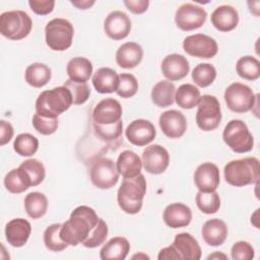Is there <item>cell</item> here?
Wrapping results in <instances>:
<instances>
[{"label": "cell", "mask_w": 260, "mask_h": 260, "mask_svg": "<svg viewBox=\"0 0 260 260\" xmlns=\"http://www.w3.org/2000/svg\"><path fill=\"white\" fill-rule=\"evenodd\" d=\"M220 182L219 170L212 162H203L199 165L194 173V184L201 192L215 191Z\"/></svg>", "instance_id": "cell-17"}, {"label": "cell", "mask_w": 260, "mask_h": 260, "mask_svg": "<svg viewBox=\"0 0 260 260\" xmlns=\"http://www.w3.org/2000/svg\"><path fill=\"white\" fill-rule=\"evenodd\" d=\"M212 25L219 31H231L239 23L238 10L231 5H220L211 13L210 17Z\"/></svg>", "instance_id": "cell-24"}, {"label": "cell", "mask_w": 260, "mask_h": 260, "mask_svg": "<svg viewBox=\"0 0 260 260\" xmlns=\"http://www.w3.org/2000/svg\"><path fill=\"white\" fill-rule=\"evenodd\" d=\"M116 167L123 178H134L141 174L142 160L137 153L126 149L119 154Z\"/></svg>", "instance_id": "cell-28"}, {"label": "cell", "mask_w": 260, "mask_h": 260, "mask_svg": "<svg viewBox=\"0 0 260 260\" xmlns=\"http://www.w3.org/2000/svg\"><path fill=\"white\" fill-rule=\"evenodd\" d=\"M155 128L151 122L144 119L132 121L125 130L128 141L136 146H145L155 138Z\"/></svg>", "instance_id": "cell-15"}, {"label": "cell", "mask_w": 260, "mask_h": 260, "mask_svg": "<svg viewBox=\"0 0 260 260\" xmlns=\"http://www.w3.org/2000/svg\"><path fill=\"white\" fill-rule=\"evenodd\" d=\"M229 234L225 222L219 218H211L204 222L201 235L204 242L212 247L220 246L226 240Z\"/></svg>", "instance_id": "cell-26"}, {"label": "cell", "mask_w": 260, "mask_h": 260, "mask_svg": "<svg viewBox=\"0 0 260 260\" xmlns=\"http://www.w3.org/2000/svg\"><path fill=\"white\" fill-rule=\"evenodd\" d=\"M95 2L94 1H88V0H78V1H71V4L74 5L76 8L78 9H88L89 7H91Z\"/></svg>", "instance_id": "cell-51"}, {"label": "cell", "mask_w": 260, "mask_h": 260, "mask_svg": "<svg viewBox=\"0 0 260 260\" xmlns=\"http://www.w3.org/2000/svg\"><path fill=\"white\" fill-rule=\"evenodd\" d=\"M92 84L95 90L100 93L114 92L119 85V75L112 68H99L92 76Z\"/></svg>", "instance_id": "cell-29"}, {"label": "cell", "mask_w": 260, "mask_h": 260, "mask_svg": "<svg viewBox=\"0 0 260 260\" xmlns=\"http://www.w3.org/2000/svg\"><path fill=\"white\" fill-rule=\"evenodd\" d=\"M39 148V140L29 133H21L13 141L14 151L21 156H31Z\"/></svg>", "instance_id": "cell-37"}, {"label": "cell", "mask_w": 260, "mask_h": 260, "mask_svg": "<svg viewBox=\"0 0 260 260\" xmlns=\"http://www.w3.org/2000/svg\"><path fill=\"white\" fill-rule=\"evenodd\" d=\"M73 36V24L65 18H53L45 27L46 44L53 51L61 52L69 49L72 45Z\"/></svg>", "instance_id": "cell-6"}, {"label": "cell", "mask_w": 260, "mask_h": 260, "mask_svg": "<svg viewBox=\"0 0 260 260\" xmlns=\"http://www.w3.org/2000/svg\"><path fill=\"white\" fill-rule=\"evenodd\" d=\"M165 223L172 229L187 226L192 220V211L184 203L176 202L168 205L162 213Z\"/></svg>", "instance_id": "cell-23"}, {"label": "cell", "mask_w": 260, "mask_h": 260, "mask_svg": "<svg viewBox=\"0 0 260 260\" xmlns=\"http://www.w3.org/2000/svg\"><path fill=\"white\" fill-rule=\"evenodd\" d=\"M63 85L70 90L73 105H82L88 100L90 94V88L86 82L80 83L68 79L64 82Z\"/></svg>", "instance_id": "cell-42"}, {"label": "cell", "mask_w": 260, "mask_h": 260, "mask_svg": "<svg viewBox=\"0 0 260 260\" xmlns=\"http://www.w3.org/2000/svg\"><path fill=\"white\" fill-rule=\"evenodd\" d=\"M223 175L225 182L235 187L256 184L260 178L259 160L254 156L231 160L224 166Z\"/></svg>", "instance_id": "cell-3"}, {"label": "cell", "mask_w": 260, "mask_h": 260, "mask_svg": "<svg viewBox=\"0 0 260 260\" xmlns=\"http://www.w3.org/2000/svg\"><path fill=\"white\" fill-rule=\"evenodd\" d=\"M231 256L234 260H251L255 256V251L250 243L238 241L232 246Z\"/></svg>", "instance_id": "cell-46"}, {"label": "cell", "mask_w": 260, "mask_h": 260, "mask_svg": "<svg viewBox=\"0 0 260 260\" xmlns=\"http://www.w3.org/2000/svg\"><path fill=\"white\" fill-rule=\"evenodd\" d=\"M132 259H149V257L143 253H139V254H135L132 256Z\"/></svg>", "instance_id": "cell-53"}, {"label": "cell", "mask_w": 260, "mask_h": 260, "mask_svg": "<svg viewBox=\"0 0 260 260\" xmlns=\"http://www.w3.org/2000/svg\"><path fill=\"white\" fill-rule=\"evenodd\" d=\"M146 193V181L142 174L134 178H124L117 192L120 208L128 214H136L142 208Z\"/></svg>", "instance_id": "cell-2"}, {"label": "cell", "mask_w": 260, "mask_h": 260, "mask_svg": "<svg viewBox=\"0 0 260 260\" xmlns=\"http://www.w3.org/2000/svg\"><path fill=\"white\" fill-rule=\"evenodd\" d=\"M197 207L206 214L215 213L220 207V198L216 191L201 192L198 191L195 197Z\"/></svg>", "instance_id": "cell-39"}, {"label": "cell", "mask_w": 260, "mask_h": 260, "mask_svg": "<svg viewBox=\"0 0 260 260\" xmlns=\"http://www.w3.org/2000/svg\"><path fill=\"white\" fill-rule=\"evenodd\" d=\"M14 134V130L12 125L5 121V120H1L0 122V145L3 146L6 143H8L11 138L13 137Z\"/></svg>", "instance_id": "cell-49"}, {"label": "cell", "mask_w": 260, "mask_h": 260, "mask_svg": "<svg viewBox=\"0 0 260 260\" xmlns=\"http://www.w3.org/2000/svg\"><path fill=\"white\" fill-rule=\"evenodd\" d=\"M51 76V68L48 65L40 62L28 65L24 73L25 81L34 87H43L50 81Z\"/></svg>", "instance_id": "cell-33"}, {"label": "cell", "mask_w": 260, "mask_h": 260, "mask_svg": "<svg viewBox=\"0 0 260 260\" xmlns=\"http://www.w3.org/2000/svg\"><path fill=\"white\" fill-rule=\"evenodd\" d=\"M130 251V244L124 237H114L101 249L102 260H124Z\"/></svg>", "instance_id": "cell-30"}, {"label": "cell", "mask_w": 260, "mask_h": 260, "mask_svg": "<svg viewBox=\"0 0 260 260\" xmlns=\"http://www.w3.org/2000/svg\"><path fill=\"white\" fill-rule=\"evenodd\" d=\"M143 58L142 47L135 42H127L119 47L116 52V62L121 68L131 69L136 67Z\"/></svg>", "instance_id": "cell-25"}, {"label": "cell", "mask_w": 260, "mask_h": 260, "mask_svg": "<svg viewBox=\"0 0 260 260\" xmlns=\"http://www.w3.org/2000/svg\"><path fill=\"white\" fill-rule=\"evenodd\" d=\"M62 223H53L49 225L43 235L44 244L46 248L53 252H60L67 248V244L60 237V230Z\"/></svg>", "instance_id": "cell-38"}, {"label": "cell", "mask_w": 260, "mask_h": 260, "mask_svg": "<svg viewBox=\"0 0 260 260\" xmlns=\"http://www.w3.org/2000/svg\"><path fill=\"white\" fill-rule=\"evenodd\" d=\"M72 95L64 85L41 92L36 101V113L47 118H58L71 105Z\"/></svg>", "instance_id": "cell-4"}, {"label": "cell", "mask_w": 260, "mask_h": 260, "mask_svg": "<svg viewBox=\"0 0 260 260\" xmlns=\"http://www.w3.org/2000/svg\"><path fill=\"white\" fill-rule=\"evenodd\" d=\"M158 124L162 133L169 138H180L187 129V121L184 114L177 110L164 112L159 116Z\"/></svg>", "instance_id": "cell-18"}, {"label": "cell", "mask_w": 260, "mask_h": 260, "mask_svg": "<svg viewBox=\"0 0 260 260\" xmlns=\"http://www.w3.org/2000/svg\"><path fill=\"white\" fill-rule=\"evenodd\" d=\"M224 143L235 152L244 153L252 150L254 138L245 122L239 119L231 120L222 132Z\"/></svg>", "instance_id": "cell-7"}, {"label": "cell", "mask_w": 260, "mask_h": 260, "mask_svg": "<svg viewBox=\"0 0 260 260\" xmlns=\"http://www.w3.org/2000/svg\"><path fill=\"white\" fill-rule=\"evenodd\" d=\"M142 166L145 171L152 175L162 174L170 164L168 150L159 144H151L142 151Z\"/></svg>", "instance_id": "cell-13"}, {"label": "cell", "mask_w": 260, "mask_h": 260, "mask_svg": "<svg viewBox=\"0 0 260 260\" xmlns=\"http://www.w3.org/2000/svg\"><path fill=\"white\" fill-rule=\"evenodd\" d=\"M178 253L180 260H199L201 248L198 241L189 233L177 234L172 244Z\"/></svg>", "instance_id": "cell-21"}, {"label": "cell", "mask_w": 260, "mask_h": 260, "mask_svg": "<svg viewBox=\"0 0 260 260\" xmlns=\"http://www.w3.org/2000/svg\"><path fill=\"white\" fill-rule=\"evenodd\" d=\"M138 90V81L133 74L122 73L119 75V85L117 94L123 99H129L136 94Z\"/></svg>", "instance_id": "cell-41"}, {"label": "cell", "mask_w": 260, "mask_h": 260, "mask_svg": "<svg viewBox=\"0 0 260 260\" xmlns=\"http://www.w3.org/2000/svg\"><path fill=\"white\" fill-rule=\"evenodd\" d=\"M158 260H180V257L174 247L171 245L169 247L162 248L158 255H157Z\"/></svg>", "instance_id": "cell-50"}, {"label": "cell", "mask_w": 260, "mask_h": 260, "mask_svg": "<svg viewBox=\"0 0 260 260\" xmlns=\"http://www.w3.org/2000/svg\"><path fill=\"white\" fill-rule=\"evenodd\" d=\"M99 219L100 217L93 208L80 205L76 207L71 212L69 218L62 223L60 237L68 246L82 244L98 224Z\"/></svg>", "instance_id": "cell-1"}, {"label": "cell", "mask_w": 260, "mask_h": 260, "mask_svg": "<svg viewBox=\"0 0 260 260\" xmlns=\"http://www.w3.org/2000/svg\"><path fill=\"white\" fill-rule=\"evenodd\" d=\"M207 17L206 10L194 3H184L176 11L175 21L177 26L185 31L201 27Z\"/></svg>", "instance_id": "cell-11"}, {"label": "cell", "mask_w": 260, "mask_h": 260, "mask_svg": "<svg viewBox=\"0 0 260 260\" xmlns=\"http://www.w3.org/2000/svg\"><path fill=\"white\" fill-rule=\"evenodd\" d=\"M258 95L246 84L234 82L224 90V101L228 108L235 113H246L252 110Z\"/></svg>", "instance_id": "cell-9"}, {"label": "cell", "mask_w": 260, "mask_h": 260, "mask_svg": "<svg viewBox=\"0 0 260 260\" xmlns=\"http://www.w3.org/2000/svg\"><path fill=\"white\" fill-rule=\"evenodd\" d=\"M220 259V258H222V259H226L228 258V256L226 255H224V254H222V253H219L218 251H216V252H214L213 254H211V255H209L208 257H207V259Z\"/></svg>", "instance_id": "cell-52"}, {"label": "cell", "mask_w": 260, "mask_h": 260, "mask_svg": "<svg viewBox=\"0 0 260 260\" xmlns=\"http://www.w3.org/2000/svg\"><path fill=\"white\" fill-rule=\"evenodd\" d=\"M121 104L112 98H107L99 102L91 114L92 122L100 125H112L121 121L122 117Z\"/></svg>", "instance_id": "cell-14"}, {"label": "cell", "mask_w": 260, "mask_h": 260, "mask_svg": "<svg viewBox=\"0 0 260 260\" xmlns=\"http://www.w3.org/2000/svg\"><path fill=\"white\" fill-rule=\"evenodd\" d=\"M200 91L199 89L191 84L185 83L179 86L175 92V102L182 109H193L198 105L200 101Z\"/></svg>", "instance_id": "cell-34"}, {"label": "cell", "mask_w": 260, "mask_h": 260, "mask_svg": "<svg viewBox=\"0 0 260 260\" xmlns=\"http://www.w3.org/2000/svg\"><path fill=\"white\" fill-rule=\"evenodd\" d=\"M28 5L36 14L47 15L53 11L55 6V1L54 0H29Z\"/></svg>", "instance_id": "cell-47"}, {"label": "cell", "mask_w": 260, "mask_h": 260, "mask_svg": "<svg viewBox=\"0 0 260 260\" xmlns=\"http://www.w3.org/2000/svg\"><path fill=\"white\" fill-rule=\"evenodd\" d=\"M124 5L134 14H141L145 12L149 6L148 0H125Z\"/></svg>", "instance_id": "cell-48"}, {"label": "cell", "mask_w": 260, "mask_h": 260, "mask_svg": "<svg viewBox=\"0 0 260 260\" xmlns=\"http://www.w3.org/2000/svg\"><path fill=\"white\" fill-rule=\"evenodd\" d=\"M196 112V124L203 131L216 129L221 121L220 105L214 95L204 94L200 98Z\"/></svg>", "instance_id": "cell-10"}, {"label": "cell", "mask_w": 260, "mask_h": 260, "mask_svg": "<svg viewBox=\"0 0 260 260\" xmlns=\"http://www.w3.org/2000/svg\"><path fill=\"white\" fill-rule=\"evenodd\" d=\"M24 209L30 218H41L47 212L48 199L41 192H30L24 198Z\"/></svg>", "instance_id": "cell-35"}, {"label": "cell", "mask_w": 260, "mask_h": 260, "mask_svg": "<svg viewBox=\"0 0 260 260\" xmlns=\"http://www.w3.org/2000/svg\"><path fill=\"white\" fill-rule=\"evenodd\" d=\"M31 225L24 218H13L5 225V238L12 247L24 246L30 236Z\"/></svg>", "instance_id": "cell-20"}, {"label": "cell", "mask_w": 260, "mask_h": 260, "mask_svg": "<svg viewBox=\"0 0 260 260\" xmlns=\"http://www.w3.org/2000/svg\"><path fill=\"white\" fill-rule=\"evenodd\" d=\"M66 72L70 80L86 82L92 74V64L84 57H74L67 63Z\"/></svg>", "instance_id": "cell-31"}, {"label": "cell", "mask_w": 260, "mask_h": 260, "mask_svg": "<svg viewBox=\"0 0 260 260\" xmlns=\"http://www.w3.org/2000/svg\"><path fill=\"white\" fill-rule=\"evenodd\" d=\"M89 179L99 189H111L119 181L116 162L105 156H95L90 160Z\"/></svg>", "instance_id": "cell-8"}, {"label": "cell", "mask_w": 260, "mask_h": 260, "mask_svg": "<svg viewBox=\"0 0 260 260\" xmlns=\"http://www.w3.org/2000/svg\"><path fill=\"white\" fill-rule=\"evenodd\" d=\"M4 186L7 191L13 194H19L28 189L21 179L17 169H13L6 174L4 177Z\"/></svg>", "instance_id": "cell-45"}, {"label": "cell", "mask_w": 260, "mask_h": 260, "mask_svg": "<svg viewBox=\"0 0 260 260\" xmlns=\"http://www.w3.org/2000/svg\"><path fill=\"white\" fill-rule=\"evenodd\" d=\"M160 70L168 80L175 81L187 76L190 70V65L187 58L183 55L170 54L162 60Z\"/></svg>", "instance_id": "cell-19"}, {"label": "cell", "mask_w": 260, "mask_h": 260, "mask_svg": "<svg viewBox=\"0 0 260 260\" xmlns=\"http://www.w3.org/2000/svg\"><path fill=\"white\" fill-rule=\"evenodd\" d=\"M192 79L200 87L209 86L216 77V70L209 63H200L192 70Z\"/></svg>", "instance_id": "cell-40"}, {"label": "cell", "mask_w": 260, "mask_h": 260, "mask_svg": "<svg viewBox=\"0 0 260 260\" xmlns=\"http://www.w3.org/2000/svg\"><path fill=\"white\" fill-rule=\"evenodd\" d=\"M104 30L112 40H123L128 37L131 30L130 17L124 11L114 10L106 17L104 21Z\"/></svg>", "instance_id": "cell-16"}, {"label": "cell", "mask_w": 260, "mask_h": 260, "mask_svg": "<svg viewBox=\"0 0 260 260\" xmlns=\"http://www.w3.org/2000/svg\"><path fill=\"white\" fill-rule=\"evenodd\" d=\"M183 49L192 57L210 59L217 54L218 46L213 38L204 34H195L184 39Z\"/></svg>", "instance_id": "cell-12"}, {"label": "cell", "mask_w": 260, "mask_h": 260, "mask_svg": "<svg viewBox=\"0 0 260 260\" xmlns=\"http://www.w3.org/2000/svg\"><path fill=\"white\" fill-rule=\"evenodd\" d=\"M91 126L95 138L99 141H102L106 146L112 149H116L120 146L121 143H123L122 121H119L112 125H100L92 122Z\"/></svg>", "instance_id": "cell-22"}, {"label": "cell", "mask_w": 260, "mask_h": 260, "mask_svg": "<svg viewBox=\"0 0 260 260\" xmlns=\"http://www.w3.org/2000/svg\"><path fill=\"white\" fill-rule=\"evenodd\" d=\"M108 224L103 218H100L98 224L94 226V229L89 234L88 238L82 243V245L86 248H95L104 244L108 236Z\"/></svg>", "instance_id": "cell-43"}, {"label": "cell", "mask_w": 260, "mask_h": 260, "mask_svg": "<svg viewBox=\"0 0 260 260\" xmlns=\"http://www.w3.org/2000/svg\"><path fill=\"white\" fill-rule=\"evenodd\" d=\"M236 70L240 77L253 81L260 76V62L253 56H243L237 61Z\"/></svg>", "instance_id": "cell-36"}, {"label": "cell", "mask_w": 260, "mask_h": 260, "mask_svg": "<svg viewBox=\"0 0 260 260\" xmlns=\"http://www.w3.org/2000/svg\"><path fill=\"white\" fill-rule=\"evenodd\" d=\"M175 92L176 86L172 81L160 80L152 87L151 101L159 108L169 107L175 101Z\"/></svg>", "instance_id": "cell-32"}, {"label": "cell", "mask_w": 260, "mask_h": 260, "mask_svg": "<svg viewBox=\"0 0 260 260\" xmlns=\"http://www.w3.org/2000/svg\"><path fill=\"white\" fill-rule=\"evenodd\" d=\"M32 126L39 133L51 135L58 128V118H47L36 113L32 116Z\"/></svg>", "instance_id": "cell-44"}, {"label": "cell", "mask_w": 260, "mask_h": 260, "mask_svg": "<svg viewBox=\"0 0 260 260\" xmlns=\"http://www.w3.org/2000/svg\"><path fill=\"white\" fill-rule=\"evenodd\" d=\"M31 27L30 16L22 10L5 11L0 15V32L9 40L19 41L26 38Z\"/></svg>", "instance_id": "cell-5"}, {"label": "cell", "mask_w": 260, "mask_h": 260, "mask_svg": "<svg viewBox=\"0 0 260 260\" xmlns=\"http://www.w3.org/2000/svg\"><path fill=\"white\" fill-rule=\"evenodd\" d=\"M24 184L29 187L40 185L46 176V170L42 161L37 158H28L17 168Z\"/></svg>", "instance_id": "cell-27"}]
</instances>
